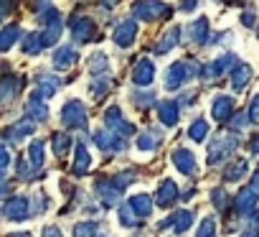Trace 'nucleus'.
<instances>
[{
	"label": "nucleus",
	"instance_id": "f257e3e1",
	"mask_svg": "<svg viewBox=\"0 0 259 237\" xmlns=\"http://www.w3.org/2000/svg\"><path fill=\"white\" fill-rule=\"evenodd\" d=\"M198 74H201V66H196L193 61H176L165 72V87L168 89H181L186 82H191Z\"/></svg>",
	"mask_w": 259,
	"mask_h": 237
},
{
	"label": "nucleus",
	"instance_id": "f03ea898",
	"mask_svg": "<svg viewBox=\"0 0 259 237\" xmlns=\"http://www.w3.org/2000/svg\"><path fill=\"white\" fill-rule=\"evenodd\" d=\"M239 148V136L236 133H229V136H221V138H213L211 146H208V163L216 166L221 163L229 153H234Z\"/></svg>",
	"mask_w": 259,
	"mask_h": 237
},
{
	"label": "nucleus",
	"instance_id": "7ed1b4c3",
	"mask_svg": "<svg viewBox=\"0 0 259 237\" xmlns=\"http://www.w3.org/2000/svg\"><path fill=\"white\" fill-rule=\"evenodd\" d=\"M133 16L138 21L150 23V21H158V18H168L170 16V8L163 6V3H158V0H138V3L133 6Z\"/></svg>",
	"mask_w": 259,
	"mask_h": 237
},
{
	"label": "nucleus",
	"instance_id": "20e7f679",
	"mask_svg": "<svg viewBox=\"0 0 259 237\" xmlns=\"http://www.w3.org/2000/svg\"><path fill=\"white\" fill-rule=\"evenodd\" d=\"M61 123L69 130H84L87 128V110L79 99H69L61 110Z\"/></svg>",
	"mask_w": 259,
	"mask_h": 237
},
{
	"label": "nucleus",
	"instance_id": "39448f33",
	"mask_svg": "<svg viewBox=\"0 0 259 237\" xmlns=\"http://www.w3.org/2000/svg\"><path fill=\"white\" fill-rule=\"evenodd\" d=\"M94 36H97V23L92 21V18H71V39H74V44H92L94 41Z\"/></svg>",
	"mask_w": 259,
	"mask_h": 237
},
{
	"label": "nucleus",
	"instance_id": "423d86ee",
	"mask_svg": "<svg viewBox=\"0 0 259 237\" xmlns=\"http://www.w3.org/2000/svg\"><path fill=\"white\" fill-rule=\"evenodd\" d=\"M104 125H107L109 130L119 133V136H133V133H135V125L124 120V117H122V110H119L117 105L107 110V115H104Z\"/></svg>",
	"mask_w": 259,
	"mask_h": 237
},
{
	"label": "nucleus",
	"instance_id": "0eeeda50",
	"mask_svg": "<svg viewBox=\"0 0 259 237\" xmlns=\"http://www.w3.org/2000/svg\"><path fill=\"white\" fill-rule=\"evenodd\" d=\"M94 143L102 148V151H112V153H119V151H124V141L114 133V130H109V128H104V130H94Z\"/></svg>",
	"mask_w": 259,
	"mask_h": 237
},
{
	"label": "nucleus",
	"instance_id": "6e6552de",
	"mask_svg": "<svg viewBox=\"0 0 259 237\" xmlns=\"http://www.w3.org/2000/svg\"><path fill=\"white\" fill-rule=\"evenodd\" d=\"M112 36H114V44H117L119 49L133 46V41H135V36H138V21H119Z\"/></svg>",
	"mask_w": 259,
	"mask_h": 237
},
{
	"label": "nucleus",
	"instance_id": "1a4fd4ad",
	"mask_svg": "<svg viewBox=\"0 0 259 237\" xmlns=\"http://www.w3.org/2000/svg\"><path fill=\"white\" fill-rule=\"evenodd\" d=\"M155 79V64L150 59H140L135 61V69H133V82L138 87H150Z\"/></svg>",
	"mask_w": 259,
	"mask_h": 237
},
{
	"label": "nucleus",
	"instance_id": "9d476101",
	"mask_svg": "<svg viewBox=\"0 0 259 237\" xmlns=\"http://www.w3.org/2000/svg\"><path fill=\"white\" fill-rule=\"evenodd\" d=\"M6 217L13 219V222H23L31 217V209H28V199L26 196H13L6 201Z\"/></svg>",
	"mask_w": 259,
	"mask_h": 237
},
{
	"label": "nucleus",
	"instance_id": "9b49d317",
	"mask_svg": "<svg viewBox=\"0 0 259 237\" xmlns=\"http://www.w3.org/2000/svg\"><path fill=\"white\" fill-rule=\"evenodd\" d=\"M211 115H213V120H216L219 125L229 123V117L234 115V99H231V97H226V94H219V97L213 99Z\"/></svg>",
	"mask_w": 259,
	"mask_h": 237
},
{
	"label": "nucleus",
	"instance_id": "f8f14e48",
	"mask_svg": "<svg viewBox=\"0 0 259 237\" xmlns=\"http://www.w3.org/2000/svg\"><path fill=\"white\" fill-rule=\"evenodd\" d=\"M256 194L251 191V189H239V194H236V199H234V212L239 214V217H246V214H251L254 209H256Z\"/></svg>",
	"mask_w": 259,
	"mask_h": 237
},
{
	"label": "nucleus",
	"instance_id": "ddd939ff",
	"mask_svg": "<svg viewBox=\"0 0 259 237\" xmlns=\"http://www.w3.org/2000/svg\"><path fill=\"white\" fill-rule=\"evenodd\" d=\"M173 224V229L178 232V234H183L191 224H193V212H188V209H181V212H176L173 217H168V219H163L160 224H158V229H168Z\"/></svg>",
	"mask_w": 259,
	"mask_h": 237
},
{
	"label": "nucleus",
	"instance_id": "4468645a",
	"mask_svg": "<svg viewBox=\"0 0 259 237\" xmlns=\"http://www.w3.org/2000/svg\"><path fill=\"white\" fill-rule=\"evenodd\" d=\"M173 163L183 176H193L196 174V156L188 148H176L173 151Z\"/></svg>",
	"mask_w": 259,
	"mask_h": 237
},
{
	"label": "nucleus",
	"instance_id": "2eb2a0df",
	"mask_svg": "<svg viewBox=\"0 0 259 237\" xmlns=\"http://www.w3.org/2000/svg\"><path fill=\"white\" fill-rule=\"evenodd\" d=\"M26 115L31 117L33 123H46V120H49V107L44 105V97H41L38 92L31 94V99H28V105H26Z\"/></svg>",
	"mask_w": 259,
	"mask_h": 237
},
{
	"label": "nucleus",
	"instance_id": "dca6fc26",
	"mask_svg": "<svg viewBox=\"0 0 259 237\" xmlns=\"http://www.w3.org/2000/svg\"><path fill=\"white\" fill-rule=\"evenodd\" d=\"M176 199H178V186H176L170 179H165V181L158 186V191H155V201H158L160 209H170Z\"/></svg>",
	"mask_w": 259,
	"mask_h": 237
},
{
	"label": "nucleus",
	"instance_id": "f3484780",
	"mask_svg": "<svg viewBox=\"0 0 259 237\" xmlns=\"http://www.w3.org/2000/svg\"><path fill=\"white\" fill-rule=\"evenodd\" d=\"M181 102H170V99H165V102H158V117H160V123L165 125V128H173L176 123H178V117H181V107H178Z\"/></svg>",
	"mask_w": 259,
	"mask_h": 237
},
{
	"label": "nucleus",
	"instance_id": "a211bd4d",
	"mask_svg": "<svg viewBox=\"0 0 259 237\" xmlns=\"http://www.w3.org/2000/svg\"><path fill=\"white\" fill-rule=\"evenodd\" d=\"M76 59H79V54H76L74 46H59L56 54H54V69H59V72L71 69L76 64Z\"/></svg>",
	"mask_w": 259,
	"mask_h": 237
},
{
	"label": "nucleus",
	"instance_id": "6ab92c4d",
	"mask_svg": "<svg viewBox=\"0 0 259 237\" xmlns=\"http://www.w3.org/2000/svg\"><path fill=\"white\" fill-rule=\"evenodd\" d=\"M21 77H6L0 82V105H11L16 99V94L21 92Z\"/></svg>",
	"mask_w": 259,
	"mask_h": 237
},
{
	"label": "nucleus",
	"instance_id": "aec40b11",
	"mask_svg": "<svg viewBox=\"0 0 259 237\" xmlns=\"http://www.w3.org/2000/svg\"><path fill=\"white\" fill-rule=\"evenodd\" d=\"M249 79H251V66L244 64V61H236V66L231 69V87H234V92H241L249 84Z\"/></svg>",
	"mask_w": 259,
	"mask_h": 237
},
{
	"label": "nucleus",
	"instance_id": "412c9836",
	"mask_svg": "<svg viewBox=\"0 0 259 237\" xmlns=\"http://www.w3.org/2000/svg\"><path fill=\"white\" fill-rule=\"evenodd\" d=\"M127 204L133 207V212H135L140 219H145V217L153 214V196H150V194H135Z\"/></svg>",
	"mask_w": 259,
	"mask_h": 237
},
{
	"label": "nucleus",
	"instance_id": "4be33fe9",
	"mask_svg": "<svg viewBox=\"0 0 259 237\" xmlns=\"http://www.w3.org/2000/svg\"><path fill=\"white\" fill-rule=\"evenodd\" d=\"M188 41L191 44H208V21L206 18H198L188 26Z\"/></svg>",
	"mask_w": 259,
	"mask_h": 237
},
{
	"label": "nucleus",
	"instance_id": "5701e85b",
	"mask_svg": "<svg viewBox=\"0 0 259 237\" xmlns=\"http://www.w3.org/2000/svg\"><path fill=\"white\" fill-rule=\"evenodd\" d=\"M236 56L234 54H226V56H221V59H216L211 66H208V72H206V77H224L229 69H234L236 66Z\"/></svg>",
	"mask_w": 259,
	"mask_h": 237
},
{
	"label": "nucleus",
	"instance_id": "b1692460",
	"mask_svg": "<svg viewBox=\"0 0 259 237\" xmlns=\"http://www.w3.org/2000/svg\"><path fill=\"white\" fill-rule=\"evenodd\" d=\"M89 166H92V156H89L87 146H84V143H76V153H74V174H76V176H84V174L89 171Z\"/></svg>",
	"mask_w": 259,
	"mask_h": 237
},
{
	"label": "nucleus",
	"instance_id": "393cba45",
	"mask_svg": "<svg viewBox=\"0 0 259 237\" xmlns=\"http://www.w3.org/2000/svg\"><path fill=\"white\" fill-rule=\"evenodd\" d=\"M33 130H36V125H33V120L28 117V120H21V123H16L13 128H8V130H6V138H8V141H13V143H18L21 138L31 136Z\"/></svg>",
	"mask_w": 259,
	"mask_h": 237
},
{
	"label": "nucleus",
	"instance_id": "a878e982",
	"mask_svg": "<svg viewBox=\"0 0 259 237\" xmlns=\"http://www.w3.org/2000/svg\"><path fill=\"white\" fill-rule=\"evenodd\" d=\"M246 171H249V163L241 158V161H234L231 166H226L224 168V181L226 184H236V181H241L244 176H246Z\"/></svg>",
	"mask_w": 259,
	"mask_h": 237
},
{
	"label": "nucleus",
	"instance_id": "bb28decb",
	"mask_svg": "<svg viewBox=\"0 0 259 237\" xmlns=\"http://www.w3.org/2000/svg\"><path fill=\"white\" fill-rule=\"evenodd\" d=\"M59 84H61V82H59V77H54V74H41V77H38V89H36V92H38L41 97H46V99H49V97H54V94H56Z\"/></svg>",
	"mask_w": 259,
	"mask_h": 237
},
{
	"label": "nucleus",
	"instance_id": "cd10ccee",
	"mask_svg": "<svg viewBox=\"0 0 259 237\" xmlns=\"http://www.w3.org/2000/svg\"><path fill=\"white\" fill-rule=\"evenodd\" d=\"M160 133L155 130V128H150V130H145V133H140L138 136V148L140 151H155L158 146H160Z\"/></svg>",
	"mask_w": 259,
	"mask_h": 237
},
{
	"label": "nucleus",
	"instance_id": "c85d7f7f",
	"mask_svg": "<svg viewBox=\"0 0 259 237\" xmlns=\"http://www.w3.org/2000/svg\"><path fill=\"white\" fill-rule=\"evenodd\" d=\"M178 41H181V28H178V26H173V28H170V31H168L163 39H160V44L155 46V54H168V51H170Z\"/></svg>",
	"mask_w": 259,
	"mask_h": 237
},
{
	"label": "nucleus",
	"instance_id": "c756f323",
	"mask_svg": "<svg viewBox=\"0 0 259 237\" xmlns=\"http://www.w3.org/2000/svg\"><path fill=\"white\" fill-rule=\"evenodd\" d=\"M18 36H21V28L16 23H11L8 28H3V31H0V51H8L18 41Z\"/></svg>",
	"mask_w": 259,
	"mask_h": 237
},
{
	"label": "nucleus",
	"instance_id": "7c9ffc66",
	"mask_svg": "<svg viewBox=\"0 0 259 237\" xmlns=\"http://www.w3.org/2000/svg\"><path fill=\"white\" fill-rule=\"evenodd\" d=\"M51 143H54V153H56L59 158H64V156L69 153V148L74 146L66 133H54V136H51Z\"/></svg>",
	"mask_w": 259,
	"mask_h": 237
},
{
	"label": "nucleus",
	"instance_id": "2f4dec72",
	"mask_svg": "<svg viewBox=\"0 0 259 237\" xmlns=\"http://www.w3.org/2000/svg\"><path fill=\"white\" fill-rule=\"evenodd\" d=\"M117 217H119L122 227H138V224H140V217L133 212V207H130V204H122V207L117 209Z\"/></svg>",
	"mask_w": 259,
	"mask_h": 237
},
{
	"label": "nucleus",
	"instance_id": "473e14b6",
	"mask_svg": "<svg viewBox=\"0 0 259 237\" xmlns=\"http://www.w3.org/2000/svg\"><path fill=\"white\" fill-rule=\"evenodd\" d=\"M41 49H44L41 33H28V36L23 39V51H26L28 56H33V54H41Z\"/></svg>",
	"mask_w": 259,
	"mask_h": 237
},
{
	"label": "nucleus",
	"instance_id": "72a5a7b5",
	"mask_svg": "<svg viewBox=\"0 0 259 237\" xmlns=\"http://www.w3.org/2000/svg\"><path fill=\"white\" fill-rule=\"evenodd\" d=\"M28 158H31V166H33L36 171L44 166V143H41V141H33V143L28 146Z\"/></svg>",
	"mask_w": 259,
	"mask_h": 237
},
{
	"label": "nucleus",
	"instance_id": "f704fd0d",
	"mask_svg": "<svg viewBox=\"0 0 259 237\" xmlns=\"http://www.w3.org/2000/svg\"><path fill=\"white\" fill-rule=\"evenodd\" d=\"M188 136H191V141L201 143V141L208 136V125H206V120H193L191 128H188Z\"/></svg>",
	"mask_w": 259,
	"mask_h": 237
},
{
	"label": "nucleus",
	"instance_id": "c9c22d12",
	"mask_svg": "<svg viewBox=\"0 0 259 237\" xmlns=\"http://www.w3.org/2000/svg\"><path fill=\"white\" fill-rule=\"evenodd\" d=\"M99 229H97V222H79L74 227V237H94Z\"/></svg>",
	"mask_w": 259,
	"mask_h": 237
},
{
	"label": "nucleus",
	"instance_id": "e433bc0d",
	"mask_svg": "<svg viewBox=\"0 0 259 237\" xmlns=\"http://www.w3.org/2000/svg\"><path fill=\"white\" fill-rule=\"evenodd\" d=\"M211 201H213V207H216V209H221V212H226V209H229V196H226V191H224L221 186L211 191Z\"/></svg>",
	"mask_w": 259,
	"mask_h": 237
},
{
	"label": "nucleus",
	"instance_id": "4c0bfd02",
	"mask_svg": "<svg viewBox=\"0 0 259 237\" xmlns=\"http://www.w3.org/2000/svg\"><path fill=\"white\" fill-rule=\"evenodd\" d=\"M196 237H216V222H213V217H206V219L201 222Z\"/></svg>",
	"mask_w": 259,
	"mask_h": 237
},
{
	"label": "nucleus",
	"instance_id": "58836bf2",
	"mask_svg": "<svg viewBox=\"0 0 259 237\" xmlns=\"http://www.w3.org/2000/svg\"><path fill=\"white\" fill-rule=\"evenodd\" d=\"M92 72H94V74H104V72H109V66H107V56H104V54H94V56H92Z\"/></svg>",
	"mask_w": 259,
	"mask_h": 237
},
{
	"label": "nucleus",
	"instance_id": "ea45409f",
	"mask_svg": "<svg viewBox=\"0 0 259 237\" xmlns=\"http://www.w3.org/2000/svg\"><path fill=\"white\" fill-rule=\"evenodd\" d=\"M109 89H112V84H109L107 79H97V82L92 84V94H94L97 99H102V97H104Z\"/></svg>",
	"mask_w": 259,
	"mask_h": 237
},
{
	"label": "nucleus",
	"instance_id": "a19ab883",
	"mask_svg": "<svg viewBox=\"0 0 259 237\" xmlns=\"http://www.w3.org/2000/svg\"><path fill=\"white\" fill-rule=\"evenodd\" d=\"M8 166H11V153H8L6 146H0V176H6Z\"/></svg>",
	"mask_w": 259,
	"mask_h": 237
},
{
	"label": "nucleus",
	"instance_id": "79ce46f5",
	"mask_svg": "<svg viewBox=\"0 0 259 237\" xmlns=\"http://www.w3.org/2000/svg\"><path fill=\"white\" fill-rule=\"evenodd\" d=\"M246 115H249V123H254V125L259 123V94L251 99V105H249V112H246Z\"/></svg>",
	"mask_w": 259,
	"mask_h": 237
},
{
	"label": "nucleus",
	"instance_id": "37998d69",
	"mask_svg": "<svg viewBox=\"0 0 259 237\" xmlns=\"http://www.w3.org/2000/svg\"><path fill=\"white\" fill-rule=\"evenodd\" d=\"M135 102H138L135 107H150V105H158L153 94H135Z\"/></svg>",
	"mask_w": 259,
	"mask_h": 237
},
{
	"label": "nucleus",
	"instance_id": "c03bdc74",
	"mask_svg": "<svg viewBox=\"0 0 259 237\" xmlns=\"http://www.w3.org/2000/svg\"><path fill=\"white\" fill-rule=\"evenodd\" d=\"M44 237H64V234H61V229H59V227L49 224V227H44Z\"/></svg>",
	"mask_w": 259,
	"mask_h": 237
},
{
	"label": "nucleus",
	"instance_id": "a18cd8bd",
	"mask_svg": "<svg viewBox=\"0 0 259 237\" xmlns=\"http://www.w3.org/2000/svg\"><path fill=\"white\" fill-rule=\"evenodd\" d=\"M11 11V6H8V0H0V23H3V18H6V13Z\"/></svg>",
	"mask_w": 259,
	"mask_h": 237
},
{
	"label": "nucleus",
	"instance_id": "49530a36",
	"mask_svg": "<svg viewBox=\"0 0 259 237\" xmlns=\"http://www.w3.org/2000/svg\"><path fill=\"white\" fill-rule=\"evenodd\" d=\"M198 6V0H183V3H181V11H193Z\"/></svg>",
	"mask_w": 259,
	"mask_h": 237
},
{
	"label": "nucleus",
	"instance_id": "de8ad7c7",
	"mask_svg": "<svg viewBox=\"0 0 259 237\" xmlns=\"http://www.w3.org/2000/svg\"><path fill=\"white\" fill-rule=\"evenodd\" d=\"M241 23H244L246 28H251V26H254V13H244V16H241Z\"/></svg>",
	"mask_w": 259,
	"mask_h": 237
},
{
	"label": "nucleus",
	"instance_id": "09e8293b",
	"mask_svg": "<svg viewBox=\"0 0 259 237\" xmlns=\"http://www.w3.org/2000/svg\"><path fill=\"white\" fill-rule=\"evenodd\" d=\"M249 189H251V191H254V194L259 196V171H256V174L251 176V186H249Z\"/></svg>",
	"mask_w": 259,
	"mask_h": 237
},
{
	"label": "nucleus",
	"instance_id": "8fccbe9b",
	"mask_svg": "<svg viewBox=\"0 0 259 237\" xmlns=\"http://www.w3.org/2000/svg\"><path fill=\"white\" fill-rule=\"evenodd\" d=\"M249 148H251V153H259V133L249 141Z\"/></svg>",
	"mask_w": 259,
	"mask_h": 237
},
{
	"label": "nucleus",
	"instance_id": "3c124183",
	"mask_svg": "<svg viewBox=\"0 0 259 237\" xmlns=\"http://www.w3.org/2000/svg\"><path fill=\"white\" fill-rule=\"evenodd\" d=\"M8 194H11V186L0 181V196H8Z\"/></svg>",
	"mask_w": 259,
	"mask_h": 237
},
{
	"label": "nucleus",
	"instance_id": "603ef678",
	"mask_svg": "<svg viewBox=\"0 0 259 237\" xmlns=\"http://www.w3.org/2000/svg\"><path fill=\"white\" fill-rule=\"evenodd\" d=\"M117 3H119V0H102L104 8H112V6H117Z\"/></svg>",
	"mask_w": 259,
	"mask_h": 237
},
{
	"label": "nucleus",
	"instance_id": "864d4df0",
	"mask_svg": "<svg viewBox=\"0 0 259 237\" xmlns=\"http://www.w3.org/2000/svg\"><path fill=\"white\" fill-rule=\"evenodd\" d=\"M241 237H259V229H249V232H244Z\"/></svg>",
	"mask_w": 259,
	"mask_h": 237
},
{
	"label": "nucleus",
	"instance_id": "5fc2aeb1",
	"mask_svg": "<svg viewBox=\"0 0 259 237\" xmlns=\"http://www.w3.org/2000/svg\"><path fill=\"white\" fill-rule=\"evenodd\" d=\"M11 237H31L28 232H18V234H11Z\"/></svg>",
	"mask_w": 259,
	"mask_h": 237
},
{
	"label": "nucleus",
	"instance_id": "6e6d98bb",
	"mask_svg": "<svg viewBox=\"0 0 259 237\" xmlns=\"http://www.w3.org/2000/svg\"><path fill=\"white\" fill-rule=\"evenodd\" d=\"M94 237H107V234H102V232H97V234H94Z\"/></svg>",
	"mask_w": 259,
	"mask_h": 237
},
{
	"label": "nucleus",
	"instance_id": "4d7b16f0",
	"mask_svg": "<svg viewBox=\"0 0 259 237\" xmlns=\"http://www.w3.org/2000/svg\"><path fill=\"white\" fill-rule=\"evenodd\" d=\"M256 36H259V31H256Z\"/></svg>",
	"mask_w": 259,
	"mask_h": 237
}]
</instances>
